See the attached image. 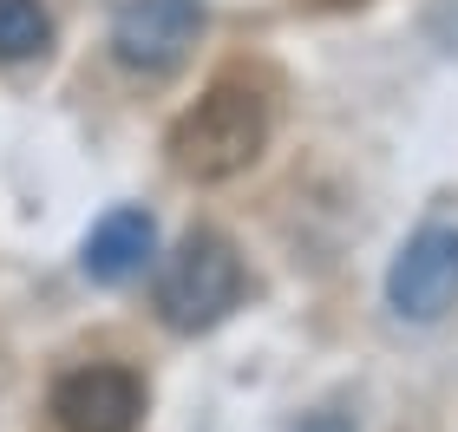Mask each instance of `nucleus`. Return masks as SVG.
Listing matches in <instances>:
<instances>
[{"mask_svg":"<svg viewBox=\"0 0 458 432\" xmlns=\"http://www.w3.org/2000/svg\"><path fill=\"white\" fill-rule=\"evenodd\" d=\"M262 144H268V98H262L256 86H236V79H223V86H210L191 112L177 118L171 157H177L183 177L223 183V177L249 171V164L262 157Z\"/></svg>","mask_w":458,"mask_h":432,"instance_id":"1","label":"nucleus"},{"mask_svg":"<svg viewBox=\"0 0 458 432\" xmlns=\"http://www.w3.org/2000/svg\"><path fill=\"white\" fill-rule=\"evenodd\" d=\"M242 288H249V275H242L236 242L216 230H191L157 269V315L177 335H203L242 301Z\"/></svg>","mask_w":458,"mask_h":432,"instance_id":"2","label":"nucleus"},{"mask_svg":"<svg viewBox=\"0 0 458 432\" xmlns=\"http://www.w3.org/2000/svg\"><path fill=\"white\" fill-rule=\"evenodd\" d=\"M203 33V0H124L112 13V53L131 72H177Z\"/></svg>","mask_w":458,"mask_h":432,"instance_id":"3","label":"nucleus"},{"mask_svg":"<svg viewBox=\"0 0 458 432\" xmlns=\"http://www.w3.org/2000/svg\"><path fill=\"white\" fill-rule=\"evenodd\" d=\"M386 301L406 321H439L458 308V223H426L420 236L393 256Z\"/></svg>","mask_w":458,"mask_h":432,"instance_id":"4","label":"nucleus"},{"mask_svg":"<svg viewBox=\"0 0 458 432\" xmlns=\"http://www.w3.org/2000/svg\"><path fill=\"white\" fill-rule=\"evenodd\" d=\"M59 432H131L144 419V380L124 367H79L53 386Z\"/></svg>","mask_w":458,"mask_h":432,"instance_id":"5","label":"nucleus"},{"mask_svg":"<svg viewBox=\"0 0 458 432\" xmlns=\"http://www.w3.org/2000/svg\"><path fill=\"white\" fill-rule=\"evenodd\" d=\"M151 250H157V223L144 216V210H106L92 223V236H86V275L92 282H131L144 262H151Z\"/></svg>","mask_w":458,"mask_h":432,"instance_id":"6","label":"nucleus"},{"mask_svg":"<svg viewBox=\"0 0 458 432\" xmlns=\"http://www.w3.org/2000/svg\"><path fill=\"white\" fill-rule=\"evenodd\" d=\"M47 47H53V13L39 0H0V66H20Z\"/></svg>","mask_w":458,"mask_h":432,"instance_id":"7","label":"nucleus"},{"mask_svg":"<svg viewBox=\"0 0 458 432\" xmlns=\"http://www.w3.org/2000/svg\"><path fill=\"white\" fill-rule=\"evenodd\" d=\"M426 27H432V33H439V39H445V47L458 53V0H439V7H432V13H426Z\"/></svg>","mask_w":458,"mask_h":432,"instance_id":"8","label":"nucleus"},{"mask_svg":"<svg viewBox=\"0 0 458 432\" xmlns=\"http://www.w3.org/2000/svg\"><path fill=\"white\" fill-rule=\"evenodd\" d=\"M301 432H353V419H347V413H315Z\"/></svg>","mask_w":458,"mask_h":432,"instance_id":"9","label":"nucleus"}]
</instances>
